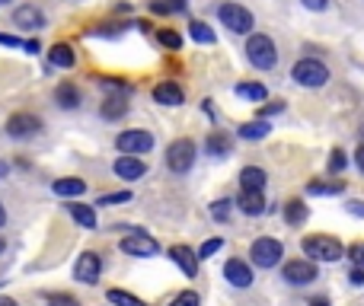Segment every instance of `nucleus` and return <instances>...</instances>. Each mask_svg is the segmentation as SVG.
<instances>
[{"mask_svg":"<svg viewBox=\"0 0 364 306\" xmlns=\"http://www.w3.org/2000/svg\"><path fill=\"white\" fill-rule=\"evenodd\" d=\"M217 19H221L230 32H236V35H246V32L253 29V23H255L253 13H249L246 6H240V4H221L217 6Z\"/></svg>","mask_w":364,"mask_h":306,"instance_id":"5","label":"nucleus"},{"mask_svg":"<svg viewBox=\"0 0 364 306\" xmlns=\"http://www.w3.org/2000/svg\"><path fill=\"white\" fill-rule=\"evenodd\" d=\"M281 108H285V102H272V106H265V108H262V118H268V115H278Z\"/></svg>","mask_w":364,"mask_h":306,"instance_id":"42","label":"nucleus"},{"mask_svg":"<svg viewBox=\"0 0 364 306\" xmlns=\"http://www.w3.org/2000/svg\"><path fill=\"white\" fill-rule=\"evenodd\" d=\"M112 172L118 178H128V182H134V178H140L147 172V166H144V159H140V157H128V153H121V157L112 163Z\"/></svg>","mask_w":364,"mask_h":306,"instance_id":"12","label":"nucleus"},{"mask_svg":"<svg viewBox=\"0 0 364 306\" xmlns=\"http://www.w3.org/2000/svg\"><path fill=\"white\" fill-rule=\"evenodd\" d=\"M348 210L355 217H364V201H348Z\"/></svg>","mask_w":364,"mask_h":306,"instance_id":"44","label":"nucleus"},{"mask_svg":"<svg viewBox=\"0 0 364 306\" xmlns=\"http://www.w3.org/2000/svg\"><path fill=\"white\" fill-rule=\"evenodd\" d=\"M230 147H233V140H230L227 134H221V131H214L208 137V153H214V157H227Z\"/></svg>","mask_w":364,"mask_h":306,"instance_id":"29","label":"nucleus"},{"mask_svg":"<svg viewBox=\"0 0 364 306\" xmlns=\"http://www.w3.org/2000/svg\"><path fill=\"white\" fill-rule=\"evenodd\" d=\"M55 102L61 108H80V89H77L74 83H61V86L55 89Z\"/></svg>","mask_w":364,"mask_h":306,"instance_id":"21","label":"nucleus"},{"mask_svg":"<svg viewBox=\"0 0 364 306\" xmlns=\"http://www.w3.org/2000/svg\"><path fill=\"white\" fill-rule=\"evenodd\" d=\"M0 4H10V0H0Z\"/></svg>","mask_w":364,"mask_h":306,"instance_id":"51","label":"nucleus"},{"mask_svg":"<svg viewBox=\"0 0 364 306\" xmlns=\"http://www.w3.org/2000/svg\"><path fill=\"white\" fill-rule=\"evenodd\" d=\"M281 255H285V246H281L278 239H272V236H259V239L249 246V259L259 268H275L281 261Z\"/></svg>","mask_w":364,"mask_h":306,"instance_id":"4","label":"nucleus"},{"mask_svg":"<svg viewBox=\"0 0 364 306\" xmlns=\"http://www.w3.org/2000/svg\"><path fill=\"white\" fill-rule=\"evenodd\" d=\"M121 252L134 255V259H147V255H157L160 246H157V239H150L147 233H131L121 239Z\"/></svg>","mask_w":364,"mask_h":306,"instance_id":"10","label":"nucleus"},{"mask_svg":"<svg viewBox=\"0 0 364 306\" xmlns=\"http://www.w3.org/2000/svg\"><path fill=\"white\" fill-rule=\"evenodd\" d=\"M304 6H307V10H326V6H329V0H304Z\"/></svg>","mask_w":364,"mask_h":306,"instance_id":"41","label":"nucleus"},{"mask_svg":"<svg viewBox=\"0 0 364 306\" xmlns=\"http://www.w3.org/2000/svg\"><path fill=\"white\" fill-rule=\"evenodd\" d=\"M265 182H268V176H265V169H259V166H246V169L240 172L243 191H262Z\"/></svg>","mask_w":364,"mask_h":306,"instance_id":"19","label":"nucleus"},{"mask_svg":"<svg viewBox=\"0 0 364 306\" xmlns=\"http://www.w3.org/2000/svg\"><path fill=\"white\" fill-rule=\"evenodd\" d=\"M246 57H249V64H253V67L272 70L275 64H278V48H275V42L268 35H249Z\"/></svg>","mask_w":364,"mask_h":306,"instance_id":"3","label":"nucleus"},{"mask_svg":"<svg viewBox=\"0 0 364 306\" xmlns=\"http://www.w3.org/2000/svg\"><path fill=\"white\" fill-rule=\"evenodd\" d=\"M55 195H61V198H80L83 191H87V182L83 178H55Z\"/></svg>","mask_w":364,"mask_h":306,"instance_id":"20","label":"nucleus"},{"mask_svg":"<svg viewBox=\"0 0 364 306\" xmlns=\"http://www.w3.org/2000/svg\"><path fill=\"white\" fill-rule=\"evenodd\" d=\"M345 163H348V159H345V153H342V150H332L329 169H332V172H342V169H345Z\"/></svg>","mask_w":364,"mask_h":306,"instance_id":"38","label":"nucleus"},{"mask_svg":"<svg viewBox=\"0 0 364 306\" xmlns=\"http://www.w3.org/2000/svg\"><path fill=\"white\" fill-rule=\"evenodd\" d=\"M236 96L240 99H249V102H265L268 89L262 83H236Z\"/></svg>","mask_w":364,"mask_h":306,"instance_id":"27","label":"nucleus"},{"mask_svg":"<svg viewBox=\"0 0 364 306\" xmlns=\"http://www.w3.org/2000/svg\"><path fill=\"white\" fill-rule=\"evenodd\" d=\"M170 306H202V300H198L195 290H182V293H176V297H172Z\"/></svg>","mask_w":364,"mask_h":306,"instance_id":"33","label":"nucleus"},{"mask_svg":"<svg viewBox=\"0 0 364 306\" xmlns=\"http://www.w3.org/2000/svg\"><path fill=\"white\" fill-rule=\"evenodd\" d=\"M45 303H48V306H77V300L67 297V293H48V297H45Z\"/></svg>","mask_w":364,"mask_h":306,"instance_id":"35","label":"nucleus"},{"mask_svg":"<svg viewBox=\"0 0 364 306\" xmlns=\"http://www.w3.org/2000/svg\"><path fill=\"white\" fill-rule=\"evenodd\" d=\"M304 252L310 255V261H338L345 255L342 242L336 236H326V233H313L304 239Z\"/></svg>","mask_w":364,"mask_h":306,"instance_id":"1","label":"nucleus"},{"mask_svg":"<svg viewBox=\"0 0 364 306\" xmlns=\"http://www.w3.org/2000/svg\"><path fill=\"white\" fill-rule=\"evenodd\" d=\"M0 252H4V239H0Z\"/></svg>","mask_w":364,"mask_h":306,"instance_id":"50","label":"nucleus"},{"mask_svg":"<svg viewBox=\"0 0 364 306\" xmlns=\"http://www.w3.org/2000/svg\"><path fill=\"white\" fill-rule=\"evenodd\" d=\"M67 210L83 230H96V210L89 208V204H77L74 201V204H67Z\"/></svg>","mask_w":364,"mask_h":306,"instance_id":"23","label":"nucleus"},{"mask_svg":"<svg viewBox=\"0 0 364 306\" xmlns=\"http://www.w3.org/2000/svg\"><path fill=\"white\" fill-rule=\"evenodd\" d=\"M150 10L160 16H176V13H185V0H150Z\"/></svg>","mask_w":364,"mask_h":306,"instance_id":"28","label":"nucleus"},{"mask_svg":"<svg viewBox=\"0 0 364 306\" xmlns=\"http://www.w3.org/2000/svg\"><path fill=\"white\" fill-rule=\"evenodd\" d=\"M0 45H10V48H19V45H26V42H19L16 35H4V32H0Z\"/></svg>","mask_w":364,"mask_h":306,"instance_id":"43","label":"nucleus"},{"mask_svg":"<svg viewBox=\"0 0 364 306\" xmlns=\"http://www.w3.org/2000/svg\"><path fill=\"white\" fill-rule=\"evenodd\" d=\"M351 259H355V265H358V268H364V242L351 246Z\"/></svg>","mask_w":364,"mask_h":306,"instance_id":"39","label":"nucleus"},{"mask_svg":"<svg viewBox=\"0 0 364 306\" xmlns=\"http://www.w3.org/2000/svg\"><path fill=\"white\" fill-rule=\"evenodd\" d=\"M0 306H16V303H13L10 297H0Z\"/></svg>","mask_w":364,"mask_h":306,"instance_id":"47","label":"nucleus"},{"mask_svg":"<svg viewBox=\"0 0 364 306\" xmlns=\"http://www.w3.org/2000/svg\"><path fill=\"white\" fill-rule=\"evenodd\" d=\"M48 61L55 64V67H64V70H70L77 64V55H74V48H70L67 42H55L48 48Z\"/></svg>","mask_w":364,"mask_h":306,"instance_id":"17","label":"nucleus"},{"mask_svg":"<svg viewBox=\"0 0 364 306\" xmlns=\"http://www.w3.org/2000/svg\"><path fill=\"white\" fill-rule=\"evenodd\" d=\"M224 278H227L233 287H240V290H243V287L253 284V268H249L246 261H240V259H230L227 265H224Z\"/></svg>","mask_w":364,"mask_h":306,"instance_id":"13","label":"nucleus"},{"mask_svg":"<svg viewBox=\"0 0 364 306\" xmlns=\"http://www.w3.org/2000/svg\"><path fill=\"white\" fill-rule=\"evenodd\" d=\"M4 220H6V210H4V204H0V227H4Z\"/></svg>","mask_w":364,"mask_h":306,"instance_id":"48","label":"nucleus"},{"mask_svg":"<svg viewBox=\"0 0 364 306\" xmlns=\"http://www.w3.org/2000/svg\"><path fill=\"white\" fill-rule=\"evenodd\" d=\"M355 163H358V169L364 172V144H361V147H358V150H355Z\"/></svg>","mask_w":364,"mask_h":306,"instance_id":"45","label":"nucleus"},{"mask_svg":"<svg viewBox=\"0 0 364 306\" xmlns=\"http://www.w3.org/2000/svg\"><path fill=\"white\" fill-rule=\"evenodd\" d=\"M170 259L176 261V265L182 268L189 278H195V271H198V255L192 252L189 246H172V249H170Z\"/></svg>","mask_w":364,"mask_h":306,"instance_id":"16","label":"nucleus"},{"mask_svg":"<svg viewBox=\"0 0 364 306\" xmlns=\"http://www.w3.org/2000/svg\"><path fill=\"white\" fill-rule=\"evenodd\" d=\"M99 115H102L106 121H118V118H125V115H128V102L121 99V96H109V99L102 102Z\"/></svg>","mask_w":364,"mask_h":306,"instance_id":"22","label":"nucleus"},{"mask_svg":"<svg viewBox=\"0 0 364 306\" xmlns=\"http://www.w3.org/2000/svg\"><path fill=\"white\" fill-rule=\"evenodd\" d=\"M153 102L160 106H182V86H176L172 80H163L153 86Z\"/></svg>","mask_w":364,"mask_h":306,"instance_id":"15","label":"nucleus"},{"mask_svg":"<svg viewBox=\"0 0 364 306\" xmlns=\"http://www.w3.org/2000/svg\"><path fill=\"white\" fill-rule=\"evenodd\" d=\"M106 300H109V303H112V306H144L138 297H134V293L118 290V287H112V290L106 293Z\"/></svg>","mask_w":364,"mask_h":306,"instance_id":"31","label":"nucleus"},{"mask_svg":"<svg viewBox=\"0 0 364 306\" xmlns=\"http://www.w3.org/2000/svg\"><path fill=\"white\" fill-rule=\"evenodd\" d=\"M157 42L163 45V48H170V51H179V48H182V35H179L176 29H160V32H157Z\"/></svg>","mask_w":364,"mask_h":306,"instance_id":"32","label":"nucleus"},{"mask_svg":"<svg viewBox=\"0 0 364 306\" xmlns=\"http://www.w3.org/2000/svg\"><path fill=\"white\" fill-rule=\"evenodd\" d=\"M307 191H310V195H338V191H345V182L342 178H332V182H310Z\"/></svg>","mask_w":364,"mask_h":306,"instance_id":"30","label":"nucleus"},{"mask_svg":"<svg viewBox=\"0 0 364 306\" xmlns=\"http://www.w3.org/2000/svg\"><path fill=\"white\" fill-rule=\"evenodd\" d=\"M307 217H310V210H307V204L304 201H287L285 204V220L291 223V227H300V223H307Z\"/></svg>","mask_w":364,"mask_h":306,"instance_id":"26","label":"nucleus"},{"mask_svg":"<svg viewBox=\"0 0 364 306\" xmlns=\"http://www.w3.org/2000/svg\"><path fill=\"white\" fill-rule=\"evenodd\" d=\"M115 147L128 157H138V153H147L153 147V134L150 131H140V128H131V131H121L115 137Z\"/></svg>","mask_w":364,"mask_h":306,"instance_id":"8","label":"nucleus"},{"mask_svg":"<svg viewBox=\"0 0 364 306\" xmlns=\"http://www.w3.org/2000/svg\"><path fill=\"white\" fill-rule=\"evenodd\" d=\"M236 204H240V210L243 214H249V217L265 214V198H262V191H240Z\"/></svg>","mask_w":364,"mask_h":306,"instance_id":"18","label":"nucleus"},{"mask_svg":"<svg viewBox=\"0 0 364 306\" xmlns=\"http://www.w3.org/2000/svg\"><path fill=\"white\" fill-rule=\"evenodd\" d=\"M38 131H42V118L32 112H16L6 118V134H10L13 140H29V137H35Z\"/></svg>","mask_w":364,"mask_h":306,"instance_id":"7","label":"nucleus"},{"mask_svg":"<svg viewBox=\"0 0 364 306\" xmlns=\"http://www.w3.org/2000/svg\"><path fill=\"white\" fill-rule=\"evenodd\" d=\"M211 217H214L217 223L227 220V217H230V201H227V198H224V201H214V204H211Z\"/></svg>","mask_w":364,"mask_h":306,"instance_id":"34","label":"nucleus"},{"mask_svg":"<svg viewBox=\"0 0 364 306\" xmlns=\"http://www.w3.org/2000/svg\"><path fill=\"white\" fill-rule=\"evenodd\" d=\"M189 35L195 38L198 45H214V42H217L214 29H211L208 23H202V19H192V23H189Z\"/></svg>","mask_w":364,"mask_h":306,"instance_id":"25","label":"nucleus"},{"mask_svg":"<svg viewBox=\"0 0 364 306\" xmlns=\"http://www.w3.org/2000/svg\"><path fill=\"white\" fill-rule=\"evenodd\" d=\"M192 163H195V144H192L189 137H179L166 147V166H170L172 172L182 176V172L192 169Z\"/></svg>","mask_w":364,"mask_h":306,"instance_id":"6","label":"nucleus"},{"mask_svg":"<svg viewBox=\"0 0 364 306\" xmlns=\"http://www.w3.org/2000/svg\"><path fill=\"white\" fill-rule=\"evenodd\" d=\"M281 274H285L287 284L304 287V284H313V280H316V265L307 261V259H294V261H287V265L281 268Z\"/></svg>","mask_w":364,"mask_h":306,"instance_id":"9","label":"nucleus"},{"mask_svg":"<svg viewBox=\"0 0 364 306\" xmlns=\"http://www.w3.org/2000/svg\"><path fill=\"white\" fill-rule=\"evenodd\" d=\"M23 48H26V51H29V55H35V51H42V48H38V42H32V38H29V42H26V45H23Z\"/></svg>","mask_w":364,"mask_h":306,"instance_id":"46","label":"nucleus"},{"mask_svg":"<svg viewBox=\"0 0 364 306\" xmlns=\"http://www.w3.org/2000/svg\"><path fill=\"white\" fill-rule=\"evenodd\" d=\"M99 271H102V259L96 252H83L74 265V278L80 280V284H96Z\"/></svg>","mask_w":364,"mask_h":306,"instance_id":"11","label":"nucleus"},{"mask_svg":"<svg viewBox=\"0 0 364 306\" xmlns=\"http://www.w3.org/2000/svg\"><path fill=\"white\" fill-rule=\"evenodd\" d=\"M131 201V191H115V195H102L99 204H125Z\"/></svg>","mask_w":364,"mask_h":306,"instance_id":"37","label":"nucleus"},{"mask_svg":"<svg viewBox=\"0 0 364 306\" xmlns=\"http://www.w3.org/2000/svg\"><path fill=\"white\" fill-rule=\"evenodd\" d=\"M310 306H329V303H326V300H313Z\"/></svg>","mask_w":364,"mask_h":306,"instance_id":"49","label":"nucleus"},{"mask_svg":"<svg viewBox=\"0 0 364 306\" xmlns=\"http://www.w3.org/2000/svg\"><path fill=\"white\" fill-rule=\"evenodd\" d=\"M348 280H351V284H358V287H361L364 284V268H351V274H348Z\"/></svg>","mask_w":364,"mask_h":306,"instance_id":"40","label":"nucleus"},{"mask_svg":"<svg viewBox=\"0 0 364 306\" xmlns=\"http://www.w3.org/2000/svg\"><path fill=\"white\" fill-rule=\"evenodd\" d=\"M13 23L19 26V29H29V32H35V29H42L45 26V16H42V10H35V6H19V10H13Z\"/></svg>","mask_w":364,"mask_h":306,"instance_id":"14","label":"nucleus"},{"mask_svg":"<svg viewBox=\"0 0 364 306\" xmlns=\"http://www.w3.org/2000/svg\"><path fill=\"white\" fill-rule=\"evenodd\" d=\"M291 76L297 86L316 89V86H326V83H329V67H326L323 61H316V57H304V61H297L291 67Z\"/></svg>","mask_w":364,"mask_h":306,"instance_id":"2","label":"nucleus"},{"mask_svg":"<svg viewBox=\"0 0 364 306\" xmlns=\"http://www.w3.org/2000/svg\"><path fill=\"white\" fill-rule=\"evenodd\" d=\"M268 131H272V125H268L265 118H255V121H246V125L240 128V137L243 140H262V137H268Z\"/></svg>","mask_w":364,"mask_h":306,"instance_id":"24","label":"nucleus"},{"mask_svg":"<svg viewBox=\"0 0 364 306\" xmlns=\"http://www.w3.org/2000/svg\"><path fill=\"white\" fill-rule=\"evenodd\" d=\"M217 249H224V239H208L202 249H198V259H211Z\"/></svg>","mask_w":364,"mask_h":306,"instance_id":"36","label":"nucleus"}]
</instances>
